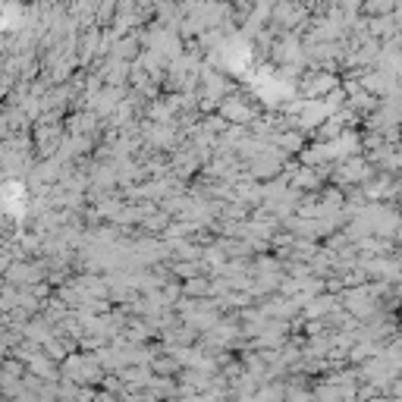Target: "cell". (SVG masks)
Masks as SVG:
<instances>
[{
    "mask_svg": "<svg viewBox=\"0 0 402 402\" xmlns=\"http://www.w3.org/2000/svg\"><path fill=\"white\" fill-rule=\"evenodd\" d=\"M396 0H368V10L371 13H393Z\"/></svg>",
    "mask_w": 402,
    "mask_h": 402,
    "instance_id": "6da1fadb",
    "label": "cell"
}]
</instances>
